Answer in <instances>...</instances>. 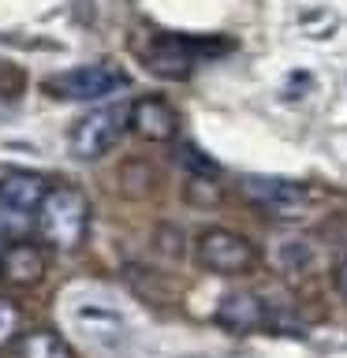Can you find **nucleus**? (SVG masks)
<instances>
[{
  "label": "nucleus",
  "mask_w": 347,
  "mask_h": 358,
  "mask_svg": "<svg viewBox=\"0 0 347 358\" xmlns=\"http://www.w3.org/2000/svg\"><path fill=\"white\" fill-rule=\"evenodd\" d=\"M127 123L142 142H172L179 134V112L164 97H139L127 112Z\"/></svg>",
  "instance_id": "nucleus-8"
},
{
  "label": "nucleus",
  "mask_w": 347,
  "mask_h": 358,
  "mask_svg": "<svg viewBox=\"0 0 347 358\" xmlns=\"http://www.w3.org/2000/svg\"><path fill=\"white\" fill-rule=\"evenodd\" d=\"M127 86V71L116 60H94L45 78V90L60 101H101Z\"/></svg>",
  "instance_id": "nucleus-4"
},
{
  "label": "nucleus",
  "mask_w": 347,
  "mask_h": 358,
  "mask_svg": "<svg viewBox=\"0 0 347 358\" xmlns=\"http://www.w3.org/2000/svg\"><path fill=\"white\" fill-rule=\"evenodd\" d=\"M153 250H161L164 257H183L187 250V243H183V231L176 228V224H157L153 228Z\"/></svg>",
  "instance_id": "nucleus-16"
},
{
  "label": "nucleus",
  "mask_w": 347,
  "mask_h": 358,
  "mask_svg": "<svg viewBox=\"0 0 347 358\" xmlns=\"http://www.w3.org/2000/svg\"><path fill=\"white\" fill-rule=\"evenodd\" d=\"M176 164L187 172V179H220V164L201 153L198 145H190V142L176 145Z\"/></svg>",
  "instance_id": "nucleus-14"
},
{
  "label": "nucleus",
  "mask_w": 347,
  "mask_h": 358,
  "mask_svg": "<svg viewBox=\"0 0 347 358\" xmlns=\"http://www.w3.org/2000/svg\"><path fill=\"white\" fill-rule=\"evenodd\" d=\"M194 262L213 276H243L257 268V246L232 228H201L194 235Z\"/></svg>",
  "instance_id": "nucleus-2"
},
{
  "label": "nucleus",
  "mask_w": 347,
  "mask_h": 358,
  "mask_svg": "<svg viewBox=\"0 0 347 358\" xmlns=\"http://www.w3.org/2000/svg\"><path fill=\"white\" fill-rule=\"evenodd\" d=\"M332 284H336V291H340V295L347 299V257L332 268Z\"/></svg>",
  "instance_id": "nucleus-18"
},
{
  "label": "nucleus",
  "mask_w": 347,
  "mask_h": 358,
  "mask_svg": "<svg viewBox=\"0 0 347 358\" xmlns=\"http://www.w3.org/2000/svg\"><path fill=\"white\" fill-rule=\"evenodd\" d=\"M11 351H15V358H75L71 343L52 329H27L11 343Z\"/></svg>",
  "instance_id": "nucleus-11"
},
{
  "label": "nucleus",
  "mask_w": 347,
  "mask_h": 358,
  "mask_svg": "<svg viewBox=\"0 0 347 358\" xmlns=\"http://www.w3.org/2000/svg\"><path fill=\"white\" fill-rule=\"evenodd\" d=\"M239 190L254 201L262 213L276 220H299L310 209V187L295 179H273V176H246L239 179Z\"/></svg>",
  "instance_id": "nucleus-6"
},
{
  "label": "nucleus",
  "mask_w": 347,
  "mask_h": 358,
  "mask_svg": "<svg viewBox=\"0 0 347 358\" xmlns=\"http://www.w3.org/2000/svg\"><path fill=\"white\" fill-rule=\"evenodd\" d=\"M116 183H120V194H127V198H150L153 190L161 187V176H157V168H153L150 161L131 157V161L120 164Z\"/></svg>",
  "instance_id": "nucleus-13"
},
{
  "label": "nucleus",
  "mask_w": 347,
  "mask_h": 358,
  "mask_svg": "<svg viewBox=\"0 0 347 358\" xmlns=\"http://www.w3.org/2000/svg\"><path fill=\"white\" fill-rule=\"evenodd\" d=\"M228 49V41H206V38H183V34H153L142 49L146 71L157 78H187L198 67V60Z\"/></svg>",
  "instance_id": "nucleus-3"
},
{
  "label": "nucleus",
  "mask_w": 347,
  "mask_h": 358,
  "mask_svg": "<svg viewBox=\"0 0 347 358\" xmlns=\"http://www.w3.org/2000/svg\"><path fill=\"white\" fill-rule=\"evenodd\" d=\"M127 112L131 108L108 105V108H94L86 116H78L71 123V131H67V150H71L75 161H97V157H105L123 138V131L131 127Z\"/></svg>",
  "instance_id": "nucleus-5"
},
{
  "label": "nucleus",
  "mask_w": 347,
  "mask_h": 358,
  "mask_svg": "<svg viewBox=\"0 0 347 358\" xmlns=\"http://www.w3.org/2000/svg\"><path fill=\"white\" fill-rule=\"evenodd\" d=\"M22 329V317H19V310L11 306L8 299H0V343H15L19 340V332Z\"/></svg>",
  "instance_id": "nucleus-17"
},
{
  "label": "nucleus",
  "mask_w": 347,
  "mask_h": 358,
  "mask_svg": "<svg viewBox=\"0 0 347 358\" xmlns=\"http://www.w3.org/2000/svg\"><path fill=\"white\" fill-rule=\"evenodd\" d=\"M213 321H217L224 332L246 336V332L269 329V324H273V313H269V306L254 295V291H228V295L220 299L217 313H213Z\"/></svg>",
  "instance_id": "nucleus-7"
},
{
  "label": "nucleus",
  "mask_w": 347,
  "mask_h": 358,
  "mask_svg": "<svg viewBox=\"0 0 347 358\" xmlns=\"http://www.w3.org/2000/svg\"><path fill=\"white\" fill-rule=\"evenodd\" d=\"M45 268H49L45 265V250L30 239L8 243L4 254H0V276L15 287H38L45 280Z\"/></svg>",
  "instance_id": "nucleus-10"
},
{
  "label": "nucleus",
  "mask_w": 347,
  "mask_h": 358,
  "mask_svg": "<svg viewBox=\"0 0 347 358\" xmlns=\"http://www.w3.org/2000/svg\"><path fill=\"white\" fill-rule=\"evenodd\" d=\"M49 194V179L38 172H22V168H11V172L0 176V209L15 213V217H34L38 206Z\"/></svg>",
  "instance_id": "nucleus-9"
},
{
  "label": "nucleus",
  "mask_w": 347,
  "mask_h": 358,
  "mask_svg": "<svg viewBox=\"0 0 347 358\" xmlns=\"http://www.w3.org/2000/svg\"><path fill=\"white\" fill-rule=\"evenodd\" d=\"M183 198L190 209H217L224 201V187H220V179H187Z\"/></svg>",
  "instance_id": "nucleus-15"
},
{
  "label": "nucleus",
  "mask_w": 347,
  "mask_h": 358,
  "mask_svg": "<svg viewBox=\"0 0 347 358\" xmlns=\"http://www.w3.org/2000/svg\"><path fill=\"white\" fill-rule=\"evenodd\" d=\"M123 280H127V287H131L139 299H146V302H172V299H176L172 280H168L164 273H157V268L123 265Z\"/></svg>",
  "instance_id": "nucleus-12"
},
{
  "label": "nucleus",
  "mask_w": 347,
  "mask_h": 358,
  "mask_svg": "<svg viewBox=\"0 0 347 358\" xmlns=\"http://www.w3.org/2000/svg\"><path fill=\"white\" fill-rule=\"evenodd\" d=\"M34 228L52 250L71 254L86 243L90 231V198L71 183H56L49 187V194L34 213Z\"/></svg>",
  "instance_id": "nucleus-1"
}]
</instances>
